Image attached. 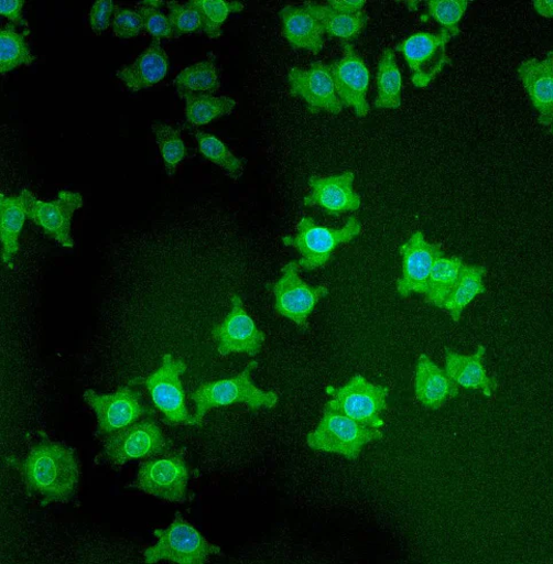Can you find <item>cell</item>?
Wrapping results in <instances>:
<instances>
[{
  "label": "cell",
  "instance_id": "obj_1",
  "mask_svg": "<svg viewBox=\"0 0 553 564\" xmlns=\"http://www.w3.org/2000/svg\"><path fill=\"white\" fill-rule=\"evenodd\" d=\"M22 474L28 491L40 496L43 505L69 501L79 482L74 451L51 441L32 448L23 460Z\"/></svg>",
  "mask_w": 553,
  "mask_h": 564
},
{
  "label": "cell",
  "instance_id": "obj_8",
  "mask_svg": "<svg viewBox=\"0 0 553 564\" xmlns=\"http://www.w3.org/2000/svg\"><path fill=\"white\" fill-rule=\"evenodd\" d=\"M186 364L164 355L160 369L148 379H137L130 386L143 384L151 391L155 406L173 425H198L195 415H191L185 402L181 376L186 372Z\"/></svg>",
  "mask_w": 553,
  "mask_h": 564
},
{
  "label": "cell",
  "instance_id": "obj_4",
  "mask_svg": "<svg viewBox=\"0 0 553 564\" xmlns=\"http://www.w3.org/2000/svg\"><path fill=\"white\" fill-rule=\"evenodd\" d=\"M382 433L359 423L335 410L325 408L319 425L308 435L311 448L337 454L348 460H356L364 447L380 441Z\"/></svg>",
  "mask_w": 553,
  "mask_h": 564
},
{
  "label": "cell",
  "instance_id": "obj_40",
  "mask_svg": "<svg viewBox=\"0 0 553 564\" xmlns=\"http://www.w3.org/2000/svg\"><path fill=\"white\" fill-rule=\"evenodd\" d=\"M23 6V0H3L0 2V14L9 19L15 26H23L25 32L31 33L22 14Z\"/></svg>",
  "mask_w": 553,
  "mask_h": 564
},
{
  "label": "cell",
  "instance_id": "obj_9",
  "mask_svg": "<svg viewBox=\"0 0 553 564\" xmlns=\"http://www.w3.org/2000/svg\"><path fill=\"white\" fill-rule=\"evenodd\" d=\"M297 262H290L282 269V276L272 285L274 312L295 323L302 329L308 328V318L318 302L328 295L325 286H311L299 275Z\"/></svg>",
  "mask_w": 553,
  "mask_h": 564
},
{
  "label": "cell",
  "instance_id": "obj_41",
  "mask_svg": "<svg viewBox=\"0 0 553 564\" xmlns=\"http://www.w3.org/2000/svg\"><path fill=\"white\" fill-rule=\"evenodd\" d=\"M365 0H329L327 7L336 12L354 15L362 12Z\"/></svg>",
  "mask_w": 553,
  "mask_h": 564
},
{
  "label": "cell",
  "instance_id": "obj_39",
  "mask_svg": "<svg viewBox=\"0 0 553 564\" xmlns=\"http://www.w3.org/2000/svg\"><path fill=\"white\" fill-rule=\"evenodd\" d=\"M116 9L117 7L112 0H98V2L94 4L89 15V22L96 35H100L108 30L110 23L113 22L112 17H115Z\"/></svg>",
  "mask_w": 553,
  "mask_h": 564
},
{
  "label": "cell",
  "instance_id": "obj_2",
  "mask_svg": "<svg viewBox=\"0 0 553 564\" xmlns=\"http://www.w3.org/2000/svg\"><path fill=\"white\" fill-rule=\"evenodd\" d=\"M258 366L259 362L252 360L237 377L203 384L192 392L189 399L197 404L195 416L198 425L209 410L220 406L246 404L253 411L274 408L279 397L273 391L265 392L257 388L252 382V373Z\"/></svg>",
  "mask_w": 553,
  "mask_h": 564
},
{
  "label": "cell",
  "instance_id": "obj_20",
  "mask_svg": "<svg viewBox=\"0 0 553 564\" xmlns=\"http://www.w3.org/2000/svg\"><path fill=\"white\" fill-rule=\"evenodd\" d=\"M414 392L425 408L437 411L458 397L459 387L445 370L438 368L427 355L423 354L418 362Z\"/></svg>",
  "mask_w": 553,
  "mask_h": 564
},
{
  "label": "cell",
  "instance_id": "obj_43",
  "mask_svg": "<svg viewBox=\"0 0 553 564\" xmlns=\"http://www.w3.org/2000/svg\"><path fill=\"white\" fill-rule=\"evenodd\" d=\"M163 2H158V0H149V2H142L140 6L147 7V8H155L159 9Z\"/></svg>",
  "mask_w": 553,
  "mask_h": 564
},
{
  "label": "cell",
  "instance_id": "obj_7",
  "mask_svg": "<svg viewBox=\"0 0 553 564\" xmlns=\"http://www.w3.org/2000/svg\"><path fill=\"white\" fill-rule=\"evenodd\" d=\"M454 37L455 34L442 28L437 34H414L395 46L408 63L414 87L427 88L442 69L452 65L447 44Z\"/></svg>",
  "mask_w": 553,
  "mask_h": 564
},
{
  "label": "cell",
  "instance_id": "obj_32",
  "mask_svg": "<svg viewBox=\"0 0 553 564\" xmlns=\"http://www.w3.org/2000/svg\"><path fill=\"white\" fill-rule=\"evenodd\" d=\"M187 3L200 13L203 33L210 40L223 36V25L230 13L245 9L242 3L229 0H191Z\"/></svg>",
  "mask_w": 553,
  "mask_h": 564
},
{
  "label": "cell",
  "instance_id": "obj_37",
  "mask_svg": "<svg viewBox=\"0 0 553 564\" xmlns=\"http://www.w3.org/2000/svg\"><path fill=\"white\" fill-rule=\"evenodd\" d=\"M134 11L141 15L144 31L150 34L152 39H174L170 19L165 17L160 9L138 4Z\"/></svg>",
  "mask_w": 553,
  "mask_h": 564
},
{
  "label": "cell",
  "instance_id": "obj_30",
  "mask_svg": "<svg viewBox=\"0 0 553 564\" xmlns=\"http://www.w3.org/2000/svg\"><path fill=\"white\" fill-rule=\"evenodd\" d=\"M28 34L30 33H18L12 23H7L0 31V73L2 75L35 63L36 56L25 42Z\"/></svg>",
  "mask_w": 553,
  "mask_h": 564
},
{
  "label": "cell",
  "instance_id": "obj_6",
  "mask_svg": "<svg viewBox=\"0 0 553 564\" xmlns=\"http://www.w3.org/2000/svg\"><path fill=\"white\" fill-rule=\"evenodd\" d=\"M327 393L330 400L325 408L375 430L383 426L381 414L389 409L387 406L389 388L376 386L361 375H355L344 387H328Z\"/></svg>",
  "mask_w": 553,
  "mask_h": 564
},
{
  "label": "cell",
  "instance_id": "obj_14",
  "mask_svg": "<svg viewBox=\"0 0 553 564\" xmlns=\"http://www.w3.org/2000/svg\"><path fill=\"white\" fill-rule=\"evenodd\" d=\"M231 303L230 314L212 332L217 350L223 356L246 354L256 357L263 348L265 335L247 315L239 295L235 294Z\"/></svg>",
  "mask_w": 553,
  "mask_h": 564
},
{
  "label": "cell",
  "instance_id": "obj_17",
  "mask_svg": "<svg viewBox=\"0 0 553 564\" xmlns=\"http://www.w3.org/2000/svg\"><path fill=\"white\" fill-rule=\"evenodd\" d=\"M188 477L187 466L182 458H162L142 464L133 487L164 500L183 501Z\"/></svg>",
  "mask_w": 553,
  "mask_h": 564
},
{
  "label": "cell",
  "instance_id": "obj_19",
  "mask_svg": "<svg viewBox=\"0 0 553 564\" xmlns=\"http://www.w3.org/2000/svg\"><path fill=\"white\" fill-rule=\"evenodd\" d=\"M517 72L534 108L540 112L539 123L550 127L553 122V52H549L544 61L522 62Z\"/></svg>",
  "mask_w": 553,
  "mask_h": 564
},
{
  "label": "cell",
  "instance_id": "obj_15",
  "mask_svg": "<svg viewBox=\"0 0 553 564\" xmlns=\"http://www.w3.org/2000/svg\"><path fill=\"white\" fill-rule=\"evenodd\" d=\"M290 93L307 102L313 115L321 111L338 116L344 109L332 78L329 66L321 62L311 65L308 69L292 68L289 73Z\"/></svg>",
  "mask_w": 553,
  "mask_h": 564
},
{
  "label": "cell",
  "instance_id": "obj_22",
  "mask_svg": "<svg viewBox=\"0 0 553 564\" xmlns=\"http://www.w3.org/2000/svg\"><path fill=\"white\" fill-rule=\"evenodd\" d=\"M487 349L479 346L474 355H460L446 349V369L449 378L465 389L480 390L486 398L499 388V381L487 375L484 359Z\"/></svg>",
  "mask_w": 553,
  "mask_h": 564
},
{
  "label": "cell",
  "instance_id": "obj_21",
  "mask_svg": "<svg viewBox=\"0 0 553 564\" xmlns=\"http://www.w3.org/2000/svg\"><path fill=\"white\" fill-rule=\"evenodd\" d=\"M170 70L167 52L162 47L161 40L152 39L151 45L133 62L117 73L124 87L132 93L156 86Z\"/></svg>",
  "mask_w": 553,
  "mask_h": 564
},
{
  "label": "cell",
  "instance_id": "obj_35",
  "mask_svg": "<svg viewBox=\"0 0 553 564\" xmlns=\"http://www.w3.org/2000/svg\"><path fill=\"white\" fill-rule=\"evenodd\" d=\"M467 7V0H431V2H427V13L422 17V21L434 19L441 25H444L445 30L459 36L462 32L458 23Z\"/></svg>",
  "mask_w": 553,
  "mask_h": 564
},
{
  "label": "cell",
  "instance_id": "obj_3",
  "mask_svg": "<svg viewBox=\"0 0 553 564\" xmlns=\"http://www.w3.org/2000/svg\"><path fill=\"white\" fill-rule=\"evenodd\" d=\"M295 236L282 239L286 247L295 248L301 256L299 268L314 271L323 268L335 251L362 234L364 225L355 216L348 218L341 229L319 227L314 218L303 217L297 224Z\"/></svg>",
  "mask_w": 553,
  "mask_h": 564
},
{
  "label": "cell",
  "instance_id": "obj_42",
  "mask_svg": "<svg viewBox=\"0 0 553 564\" xmlns=\"http://www.w3.org/2000/svg\"><path fill=\"white\" fill-rule=\"evenodd\" d=\"M533 7L536 12L547 19L553 17V2L552 0H535Z\"/></svg>",
  "mask_w": 553,
  "mask_h": 564
},
{
  "label": "cell",
  "instance_id": "obj_25",
  "mask_svg": "<svg viewBox=\"0 0 553 564\" xmlns=\"http://www.w3.org/2000/svg\"><path fill=\"white\" fill-rule=\"evenodd\" d=\"M465 262L457 257L447 259L441 257L436 260L423 293L424 301L433 306L444 310L459 280Z\"/></svg>",
  "mask_w": 553,
  "mask_h": 564
},
{
  "label": "cell",
  "instance_id": "obj_33",
  "mask_svg": "<svg viewBox=\"0 0 553 564\" xmlns=\"http://www.w3.org/2000/svg\"><path fill=\"white\" fill-rule=\"evenodd\" d=\"M200 153L237 182L243 174V161L238 159L223 141L204 131L196 132Z\"/></svg>",
  "mask_w": 553,
  "mask_h": 564
},
{
  "label": "cell",
  "instance_id": "obj_12",
  "mask_svg": "<svg viewBox=\"0 0 553 564\" xmlns=\"http://www.w3.org/2000/svg\"><path fill=\"white\" fill-rule=\"evenodd\" d=\"M336 94L344 108H353L357 118H365L371 108L367 100L370 72L350 43H344V56L329 65Z\"/></svg>",
  "mask_w": 553,
  "mask_h": 564
},
{
  "label": "cell",
  "instance_id": "obj_36",
  "mask_svg": "<svg viewBox=\"0 0 553 564\" xmlns=\"http://www.w3.org/2000/svg\"><path fill=\"white\" fill-rule=\"evenodd\" d=\"M167 6L174 39L186 34L203 33V21L197 9L191 7L188 3L180 4L170 2Z\"/></svg>",
  "mask_w": 553,
  "mask_h": 564
},
{
  "label": "cell",
  "instance_id": "obj_18",
  "mask_svg": "<svg viewBox=\"0 0 553 564\" xmlns=\"http://www.w3.org/2000/svg\"><path fill=\"white\" fill-rule=\"evenodd\" d=\"M355 175L346 172L330 177L310 178V194L304 197L306 207H321L327 215L339 217L344 213H353L361 208L362 197L354 191Z\"/></svg>",
  "mask_w": 553,
  "mask_h": 564
},
{
  "label": "cell",
  "instance_id": "obj_10",
  "mask_svg": "<svg viewBox=\"0 0 553 564\" xmlns=\"http://www.w3.org/2000/svg\"><path fill=\"white\" fill-rule=\"evenodd\" d=\"M25 216L31 219L44 234L65 248H73L71 236L74 213L83 206L79 193L61 191L50 203H44L30 191L21 193Z\"/></svg>",
  "mask_w": 553,
  "mask_h": 564
},
{
  "label": "cell",
  "instance_id": "obj_11",
  "mask_svg": "<svg viewBox=\"0 0 553 564\" xmlns=\"http://www.w3.org/2000/svg\"><path fill=\"white\" fill-rule=\"evenodd\" d=\"M98 419V435L106 436L126 429L150 414L142 404L141 393L131 387H121L112 394L87 390L83 394Z\"/></svg>",
  "mask_w": 553,
  "mask_h": 564
},
{
  "label": "cell",
  "instance_id": "obj_5",
  "mask_svg": "<svg viewBox=\"0 0 553 564\" xmlns=\"http://www.w3.org/2000/svg\"><path fill=\"white\" fill-rule=\"evenodd\" d=\"M153 533L158 543L144 552L147 563L167 560L178 564H203L210 555H220V549L210 544L181 513L167 529H156Z\"/></svg>",
  "mask_w": 553,
  "mask_h": 564
},
{
  "label": "cell",
  "instance_id": "obj_26",
  "mask_svg": "<svg viewBox=\"0 0 553 564\" xmlns=\"http://www.w3.org/2000/svg\"><path fill=\"white\" fill-rule=\"evenodd\" d=\"M485 267L464 264L459 280L444 310L455 323L462 318L465 307L478 295L486 293L484 285Z\"/></svg>",
  "mask_w": 553,
  "mask_h": 564
},
{
  "label": "cell",
  "instance_id": "obj_31",
  "mask_svg": "<svg viewBox=\"0 0 553 564\" xmlns=\"http://www.w3.org/2000/svg\"><path fill=\"white\" fill-rule=\"evenodd\" d=\"M177 94L214 96L219 89L217 68L206 61L183 69L174 80Z\"/></svg>",
  "mask_w": 553,
  "mask_h": 564
},
{
  "label": "cell",
  "instance_id": "obj_34",
  "mask_svg": "<svg viewBox=\"0 0 553 564\" xmlns=\"http://www.w3.org/2000/svg\"><path fill=\"white\" fill-rule=\"evenodd\" d=\"M152 132L155 137L165 172L173 176L180 164L187 156V150L178 130L164 123H153Z\"/></svg>",
  "mask_w": 553,
  "mask_h": 564
},
{
  "label": "cell",
  "instance_id": "obj_29",
  "mask_svg": "<svg viewBox=\"0 0 553 564\" xmlns=\"http://www.w3.org/2000/svg\"><path fill=\"white\" fill-rule=\"evenodd\" d=\"M304 8L322 23L325 34L329 37H338L348 41L356 39L362 33L368 22V17L364 11L348 15L316 3H307Z\"/></svg>",
  "mask_w": 553,
  "mask_h": 564
},
{
  "label": "cell",
  "instance_id": "obj_24",
  "mask_svg": "<svg viewBox=\"0 0 553 564\" xmlns=\"http://www.w3.org/2000/svg\"><path fill=\"white\" fill-rule=\"evenodd\" d=\"M21 194L0 195V240H2V259L6 267L13 269L19 251V237L25 220Z\"/></svg>",
  "mask_w": 553,
  "mask_h": 564
},
{
  "label": "cell",
  "instance_id": "obj_13",
  "mask_svg": "<svg viewBox=\"0 0 553 564\" xmlns=\"http://www.w3.org/2000/svg\"><path fill=\"white\" fill-rule=\"evenodd\" d=\"M104 446L107 459L122 466L129 460L161 454L165 442L156 423L147 420L137 421L132 425L108 435Z\"/></svg>",
  "mask_w": 553,
  "mask_h": 564
},
{
  "label": "cell",
  "instance_id": "obj_16",
  "mask_svg": "<svg viewBox=\"0 0 553 564\" xmlns=\"http://www.w3.org/2000/svg\"><path fill=\"white\" fill-rule=\"evenodd\" d=\"M402 275L398 281V293L406 299L412 294L423 295L436 260L445 257L441 245L426 241L423 232H414L400 248Z\"/></svg>",
  "mask_w": 553,
  "mask_h": 564
},
{
  "label": "cell",
  "instance_id": "obj_23",
  "mask_svg": "<svg viewBox=\"0 0 553 564\" xmlns=\"http://www.w3.org/2000/svg\"><path fill=\"white\" fill-rule=\"evenodd\" d=\"M283 34L294 50L306 48L318 54L325 44L322 23L306 9L286 7L281 10Z\"/></svg>",
  "mask_w": 553,
  "mask_h": 564
},
{
  "label": "cell",
  "instance_id": "obj_28",
  "mask_svg": "<svg viewBox=\"0 0 553 564\" xmlns=\"http://www.w3.org/2000/svg\"><path fill=\"white\" fill-rule=\"evenodd\" d=\"M378 95L375 100L377 109H399L401 99V73L392 48L381 55L377 73Z\"/></svg>",
  "mask_w": 553,
  "mask_h": 564
},
{
  "label": "cell",
  "instance_id": "obj_38",
  "mask_svg": "<svg viewBox=\"0 0 553 564\" xmlns=\"http://www.w3.org/2000/svg\"><path fill=\"white\" fill-rule=\"evenodd\" d=\"M113 33L119 39H134L144 31L143 20L133 10L117 7L113 17Z\"/></svg>",
  "mask_w": 553,
  "mask_h": 564
},
{
  "label": "cell",
  "instance_id": "obj_27",
  "mask_svg": "<svg viewBox=\"0 0 553 564\" xmlns=\"http://www.w3.org/2000/svg\"><path fill=\"white\" fill-rule=\"evenodd\" d=\"M186 101L185 117L191 126H204L228 117L236 108V100L229 97L180 94Z\"/></svg>",
  "mask_w": 553,
  "mask_h": 564
}]
</instances>
